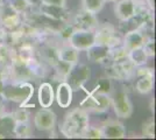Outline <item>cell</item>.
<instances>
[{"instance_id":"obj_1","label":"cell","mask_w":156,"mask_h":140,"mask_svg":"<svg viewBox=\"0 0 156 140\" xmlns=\"http://www.w3.org/2000/svg\"><path fill=\"white\" fill-rule=\"evenodd\" d=\"M90 125L87 111L83 107L73 109L68 112L61 126V132L66 138H82V135Z\"/></svg>"},{"instance_id":"obj_2","label":"cell","mask_w":156,"mask_h":140,"mask_svg":"<svg viewBox=\"0 0 156 140\" xmlns=\"http://www.w3.org/2000/svg\"><path fill=\"white\" fill-rule=\"evenodd\" d=\"M34 95V87L29 82H13L11 85H5L1 98L20 104V106L27 105Z\"/></svg>"},{"instance_id":"obj_3","label":"cell","mask_w":156,"mask_h":140,"mask_svg":"<svg viewBox=\"0 0 156 140\" xmlns=\"http://www.w3.org/2000/svg\"><path fill=\"white\" fill-rule=\"evenodd\" d=\"M91 77V69L89 66L83 64V63H76L72 64L69 73L66 74L64 81L72 88L73 91L83 89L84 84L89 82Z\"/></svg>"},{"instance_id":"obj_4","label":"cell","mask_w":156,"mask_h":140,"mask_svg":"<svg viewBox=\"0 0 156 140\" xmlns=\"http://www.w3.org/2000/svg\"><path fill=\"white\" fill-rule=\"evenodd\" d=\"M111 106V96L105 93L89 92L83 102L80 103V107L86 111H91L96 113H103L108 110Z\"/></svg>"},{"instance_id":"obj_5","label":"cell","mask_w":156,"mask_h":140,"mask_svg":"<svg viewBox=\"0 0 156 140\" xmlns=\"http://www.w3.org/2000/svg\"><path fill=\"white\" fill-rule=\"evenodd\" d=\"M94 40L98 45H105L110 48L122 43V40L118 35L115 28L110 23L98 25V27L94 29Z\"/></svg>"},{"instance_id":"obj_6","label":"cell","mask_w":156,"mask_h":140,"mask_svg":"<svg viewBox=\"0 0 156 140\" xmlns=\"http://www.w3.org/2000/svg\"><path fill=\"white\" fill-rule=\"evenodd\" d=\"M9 70H11V82H29L35 80L29 64L25 61H21L13 56L9 63Z\"/></svg>"},{"instance_id":"obj_7","label":"cell","mask_w":156,"mask_h":140,"mask_svg":"<svg viewBox=\"0 0 156 140\" xmlns=\"http://www.w3.org/2000/svg\"><path fill=\"white\" fill-rule=\"evenodd\" d=\"M111 105L114 109L115 114L120 118H129L133 113V104L125 90L111 96Z\"/></svg>"},{"instance_id":"obj_8","label":"cell","mask_w":156,"mask_h":140,"mask_svg":"<svg viewBox=\"0 0 156 140\" xmlns=\"http://www.w3.org/2000/svg\"><path fill=\"white\" fill-rule=\"evenodd\" d=\"M22 22V15L13 9L8 4H0V26L6 31L18 28Z\"/></svg>"},{"instance_id":"obj_9","label":"cell","mask_w":156,"mask_h":140,"mask_svg":"<svg viewBox=\"0 0 156 140\" xmlns=\"http://www.w3.org/2000/svg\"><path fill=\"white\" fill-rule=\"evenodd\" d=\"M70 46L76 48L78 52H84L96 43L94 40V31H84L76 29L68 42Z\"/></svg>"},{"instance_id":"obj_10","label":"cell","mask_w":156,"mask_h":140,"mask_svg":"<svg viewBox=\"0 0 156 140\" xmlns=\"http://www.w3.org/2000/svg\"><path fill=\"white\" fill-rule=\"evenodd\" d=\"M76 29H84V31H94L99 25L96 13L89 12L86 9H80L73 16V21L71 22Z\"/></svg>"},{"instance_id":"obj_11","label":"cell","mask_w":156,"mask_h":140,"mask_svg":"<svg viewBox=\"0 0 156 140\" xmlns=\"http://www.w3.org/2000/svg\"><path fill=\"white\" fill-rule=\"evenodd\" d=\"M56 124V114L49 107H42L34 117V125L39 131H50Z\"/></svg>"},{"instance_id":"obj_12","label":"cell","mask_w":156,"mask_h":140,"mask_svg":"<svg viewBox=\"0 0 156 140\" xmlns=\"http://www.w3.org/2000/svg\"><path fill=\"white\" fill-rule=\"evenodd\" d=\"M39 12L44 14L46 16L50 18L52 20L61 21V22H68L70 19V12L66 9L65 6L48 5V4L42 2L39 6Z\"/></svg>"},{"instance_id":"obj_13","label":"cell","mask_w":156,"mask_h":140,"mask_svg":"<svg viewBox=\"0 0 156 140\" xmlns=\"http://www.w3.org/2000/svg\"><path fill=\"white\" fill-rule=\"evenodd\" d=\"M110 50L111 48L105 45H98L94 43L89 49H86V56L87 60L93 63H100V64H108L110 61Z\"/></svg>"},{"instance_id":"obj_14","label":"cell","mask_w":156,"mask_h":140,"mask_svg":"<svg viewBox=\"0 0 156 140\" xmlns=\"http://www.w3.org/2000/svg\"><path fill=\"white\" fill-rule=\"evenodd\" d=\"M100 128L103 132V138L106 139H122L126 135L125 125L118 120H108L104 123Z\"/></svg>"},{"instance_id":"obj_15","label":"cell","mask_w":156,"mask_h":140,"mask_svg":"<svg viewBox=\"0 0 156 140\" xmlns=\"http://www.w3.org/2000/svg\"><path fill=\"white\" fill-rule=\"evenodd\" d=\"M114 14L119 20H127L135 15V0H118L114 6Z\"/></svg>"},{"instance_id":"obj_16","label":"cell","mask_w":156,"mask_h":140,"mask_svg":"<svg viewBox=\"0 0 156 140\" xmlns=\"http://www.w3.org/2000/svg\"><path fill=\"white\" fill-rule=\"evenodd\" d=\"M146 40H147V36H146L144 32L142 29H136V31H132V32L125 34L122 46L129 52L132 49L142 47Z\"/></svg>"},{"instance_id":"obj_17","label":"cell","mask_w":156,"mask_h":140,"mask_svg":"<svg viewBox=\"0 0 156 140\" xmlns=\"http://www.w3.org/2000/svg\"><path fill=\"white\" fill-rule=\"evenodd\" d=\"M72 96H73V90L72 88L65 82H61L57 87L56 93H55V99L57 102L61 107H69L72 102Z\"/></svg>"},{"instance_id":"obj_18","label":"cell","mask_w":156,"mask_h":140,"mask_svg":"<svg viewBox=\"0 0 156 140\" xmlns=\"http://www.w3.org/2000/svg\"><path fill=\"white\" fill-rule=\"evenodd\" d=\"M37 99L42 107H50L55 100V92L52 85L48 82L41 83L37 91Z\"/></svg>"},{"instance_id":"obj_19","label":"cell","mask_w":156,"mask_h":140,"mask_svg":"<svg viewBox=\"0 0 156 140\" xmlns=\"http://www.w3.org/2000/svg\"><path fill=\"white\" fill-rule=\"evenodd\" d=\"M58 59L68 64H76L79 59V52L69 43H61L58 46Z\"/></svg>"},{"instance_id":"obj_20","label":"cell","mask_w":156,"mask_h":140,"mask_svg":"<svg viewBox=\"0 0 156 140\" xmlns=\"http://www.w3.org/2000/svg\"><path fill=\"white\" fill-rule=\"evenodd\" d=\"M15 123L12 113L0 112V138L14 137Z\"/></svg>"},{"instance_id":"obj_21","label":"cell","mask_w":156,"mask_h":140,"mask_svg":"<svg viewBox=\"0 0 156 140\" xmlns=\"http://www.w3.org/2000/svg\"><path fill=\"white\" fill-rule=\"evenodd\" d=\"M148 56L147 54L144 53L142 47L140 48H135V49H132L128 52V61L134 66V67H141V66H146L147 61H148Z\"/></svg>"},{"instance_id":"obj_22","label":"cell","mask_w":156,"mask_h":140,"mask_svg":"<svg viewBox=\"0 0 156 140\" xmlns=\"http://www.w3.org/2000/svg\"><path fill=\"white\" fill-rule=\"evenodd\" d=\"M143 27L142 21L140 20V18L134 15L127 20H121L120 23H119V32L120 33H128V32H132V31H136V29H141Z\"/></svg>"},{"instance_id":"obj_23","label":"cell","mask_w":156,"mask_h":140,"mask_svg":"<svg viewBox=\"0 0 156 140\" xmlns=\"http://www.w3.org/2000/svg\"><path fill=\"white\" fill-rule=\"evenodd\" d=\"M110 61L111 63H120L128 61V50L121 45L111 48L110 50Z\"/></svg>"},{"instance_id":"obj_24","label":"cell","mask_w":156,"mask_h":140,"mask_svg":"<svg viewBox=\"0 0 156 140\" xmlns=\"http://www.w3.org/2000/svg\"><path fill=\"white\" fill-rule=\"evenodd\" d=\"M153 87H154V76H142L139 77L135 90L141 95H147L153 90Z\"/></svg>"},{"instance_id":"obj_25","label":"cell","mask_w":156,"mask_h":140,"mask_svg":"<svg viewBox=\"0 0 156 140\" xmlns=\"http://www.w3.org/2000/svg\"><path fill=\"white\" fill-rule=\"evenodd\" d=\"M14 137H16V138H30L32 137V126H30L29 121L15 123Z\"/></svg>"},{"instance_id":"obj_26","label":"cell","mask_w":156,"mask_h":140,"mask_svg":"<svg viewBox=\"0 0 156 140\" xmlns=\"http://www.w3.org/2000/svg\"><path fill=\"white\" fill-rule=\"evenodd\" d=\"M105 4H106L105 0H82L83 8L96 14L99 13L103 9Z\"/></svg>"},{"instance_id":"obj_27","label":"cell","mask_w":156,"mask_h":140,"mask_svg":"<svg viewBox=\"0 0 156 140\" xmlns=\"http://www.w3.org/2000/svg\"><path fill=\"white\" fill-rule=\"evenodd\" d=\"M112 82H111L110 77L106 78H100L97 82V85L94 88V90H92L91 92L97 93H105V95H110L112 93Z\"/></svg>"},{"instance_id":"obj_28","label":"cell","mask_w":156,"mask_h":140,"mask_svg":"<svg viewBox=\"0 0 156 140\" xmlns=\"http://www.w3.org/2000/svg\"><path fill=\"white\" fill-rule=\"evenodd\" d=\"M12 59V48L5 42H0V64H9Z\"/></svg>"},{"instance_id":"obj_29","label":"cell","mask_w":156,"mask_h":140,"mask_svg":"<svg viewBox=\"0 0 156 140\" xmlns=\"http://www.w3.org/2000/svg\"><path fill=\"white\" fill-rule=\"evenodd\" d=\"M7 4L20 14H23L30 8L29 4L26 0H7Z\"/></svg>"},{"instance_id":"obj_30","label":"cell","mask_w":156,"mask_h":140,"mask_svg":"<svg viewBox=\"0 0 156 140\" xmlns=\"http://www.w3.org/2000/svg\"><path fill=\"white\" fill-rule=\"evenodd\" d=\"M82 138H85V139H101L103 138L101 128L97 126H90L89 125V126L86 127V130L84 131Z\"/></svg>"},{"instance_id":"obj_31","label":"cell","mask_w":156,"mask_h":140,"mask_svg":"<svg viewBox=\"0 0 156 140\" xmlns=\"http://www.w3.org/2000/svg\"><path fill=\"white\" fill-rule=\"evenodd\" d=\"M12 116H13L14 120L16 123H19V121H29V111L27 110V105L18 107L12 113Z\"/></svg>"},{"instance_id":"obj_32","label":"cell","mask_w":156,"mask_h":140,"mask_svg":"<svg viewBox=\"0 0 156 140\" xmlns=\"http://www.w3.org/2000/svg\"><path fill=\"white\" fill-rule=\"evenodd\" d=\"M142 48L148 57H154L155 56V40H154V38H148L144 41Z\"/></svg>"},{"instance_id":"obj_33","label":"cell","mask_w":156,"mask_h":140,"mask_svg":"<svg viewBox=\"0 0 156 140\" xmlns=\"http://www.w3.org/2000/svg\"><path fill=\"white\" fill-rule=\"evenodd\" d=\"M142 133L147 138H155V123H154V120H148L143 124Z\"/></svg>"},{"instance_id":"obj_34","label":"cell","mask_w":156,"mask_h":140,"mask_svg":"<svg viewBox=\"0 0 156 140\" xmlns=\"http://www.w3.org/2000/svg\"><path fill=\"white\" fill-rule=\"evenodd\" d=\"M134 76L136 77H142V76H154V69L151 68H147L144 66L135 68V71H134Z\"/></svg>"},{"instance_id":"obj_35","label":"cell","mask_w":156,"mask_h":140,"mask_svg":"<svg viewBox=\"0 0 156 140\" xmlns=\"http://www.w3.org/2000/svg\"><path fill=\"white\" fill-rule=\"evenodd\" d=\"M43 4L48 5H56V6H65L66 0H42Z\"/></svg>"},{"instance_id":"obj_36","label":"cell","mask_w":156,"mask_h":140,"mask_svg":"<svg viewBox=\"0 0 156 140\" xmlns=\"http://www.w3.org/2000/svg\"><path fill=\"white\" fill-rule=\"evenodd\" d=\"M30 7H39L42 4V0H26Z\"/></svg>"},{"instance_id":"obj_37","label":"cell","mask_w":156,"mask_h":140,"mask_svg":"<svg viewBox=\"0 0 156 140\" xmlns=\"http://www.w3.org/2000/svg\"><path fill=\"white\" fill-rule=\"evenodd\" d=\"M6 33H7L6 29L0 26V42H5V39H6Z\"/></svg>"},{"instance_id":"obj_38","label":"cell","mask_w":156,"mask_h":140,"mask_svg":"<svg viewBox=\"0 0 156 140\" xmlns=\"http://www.w3.org/2000/svg\"><path fill=\"white\" fill-rule=\"evenodd\" d=\"M5 85H6V83L2 82V81H0V96H1V93H2V90H4Z\"/></svg>"},{"instance_id":"obj_39","label":"cell","mask_w":156,"mask_h":140,"mask_svg":"<svg viewBox=\"0 0 156 140\" xmlns=\"http://www.w3.org/2000/svg\"><path fill=\"white\" fill-rule=\"evenodd\" d=\"M118 0H105V2H115Z\"/></svg>"},{"instance_id":"obj_40","label":"cell","mask_w":156,"mask_h":140,"mask_svg":"<svg viewBox=\"0 0 156 140\" xmlns=\"http://www.w3.org/2000/svg\"><path fill=\"white\" fill-rule=\"evenodd\" d=\"M0 1H5V0H0Z\"/></svg>"}]
</instances>
